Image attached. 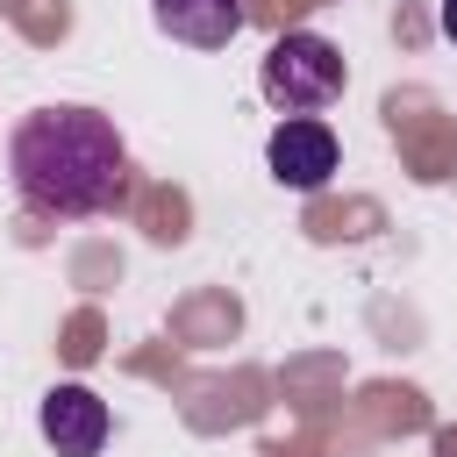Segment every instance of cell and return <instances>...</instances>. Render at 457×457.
<instances>
[{
	"label": "cell",
	"mask_w": 457,
	"mask_h": 457,
	"mask_svg": "<svg viewBox=\"0 0 457 457\" xmlns=\"http://www.w3.org/2000/svg\"><path fill=\"white\" fill-rule=\"evenodd\" d=\"M7 171H14V193L36 214L86 221V214H107L121 200L129 150H121V129L100 107H36L7 136Z\"/></svg>",
	"instance_id": "cell-1"
},
{
	"label": "cell",
	"mask_w": 457,
	"mask_h": 457,
	"mask_svg": "<svg viewBox=\"0 0 457 457\" xmlns=\"http://www.w3.org/2000/svg\"><path fill=\"white\" fill-rule=\"evenodd\" d=\"M36 421L57 457H100V443H107V400L93 386H50Z\"/></svg>",
	"instance_id": "cell-4"
},
{
	"label": "cell",
	"mask_w": 457,
	"mask_h": 457,
	"mask_svg": "<svg viewBox=\"0 0 457 457\" xmlns=\"http://www.w3.org/2000/svg\"><path fill=\"white\" fill-rule=\"evenodd\" d=\"M264 157H271V179H278V186H293V193H321V186L336 179V129H328L321 114H293V121L271 129Z\"/></svg>",
	"instance_id": "cell-3"
},
{
	"label": "cell",
	"mask_w": 457,
	"mask_h": 457,
	"mask_svg": "<svg viewBox=\"0 0 457 457\" xmlns=\"http://www.w3.org/2000/svg\"><path fill=\"white\" fill-rule=\"evenodd\" d=\"M443 36L457 43V0H443Z\"/></svg>",
	"instance_id": "cell-6"
},
{
	"label": "cell",
	"mask_w": 457,
	"mask_h": 457,
	"mask_svg": "<svg viewBox=\"0 0 457 457\" xmlns=\"http://www.w3.org/2000/svg\"><path fill=\"white\" fill-rule=\"evenodd\" d=\"M150 14L171 43H193V50H221L243 36V0H150Z\"/></svg>",
	"instance_id": "cell-5"
},
{
	"label": "cell",
	"mask_w": 457,
	"mask_h": 457,
	"mask_svg": "<svg viewBox=\"0 0 457 457\" xmlns=\"http://www.w3.org/2000/svg\"><path fill=\"white\" fill-rule=\"evenodd\" d=\"M257 86H264V100L293 121V114H321V107H336L343 86H350V64H343V50H336L328 36L293 29V36H278V43L264 50Z\"/></svg>",
	"instance_id": "cell-2"
}]
</instances>
